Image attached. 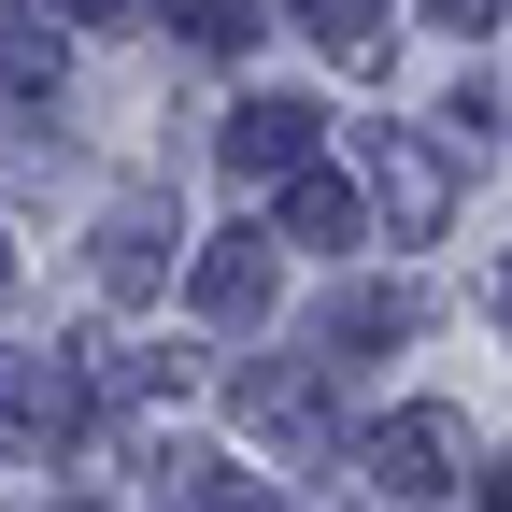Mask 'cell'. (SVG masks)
Returning a JSON list of instances; mask_svg holds the SVG:
<instances>
[{
    "instance_id": "cell-2",
    "label": "cell",
    "mask_w": 512,
    "mask_h": 512,
    "mask_svg": "<svg viewBox=\"0 0 512 512\" xmlns=\"http://www.w3.org/2000/svg\"><path fill=\"white\" fill-rule=\"evenodd\" d=\"M370 200L399 214V228H441V200H456V185H441L427 143H370Z\"/></svg>"
},
{
    "instance_id": "cell-9",
    "label": "cell",
    "mask_w": 512,
    "mask_h": 512,
    "mask_svg": "<svg viewBox=\"0 0 512 512\" xmlns=\"http://www.w3.org/2000/svg\"><path fill=\"white\" fill-rule=\"evenodd\" d=\"M427 15H441V29H498V15H484V0H427Z\"/></svg>"
},
{
    "instance_id": "cell-10",
    "label": "cell",
    "mask_w": 512,
    "mask_h": 512,
    "mask_svg": "<svg viewBox=\"0 0 512 512\" xmlns=\"http://www.w3.org/2000/svg\"><path fill=\"white\" fill-rule=\"evenodd\" d=\"M498 328H512V271H498Z\"/></svg>"
},
{
    "instance_id": "cell-11",
    "label": "cell",
    "mask_w": 512,
    "mask_h": 512,
    "mask_svg": "<svg viewBox=\"0 0 512 512\" xmlns=\"http://www.w3.org/2000/svg\"><path fill=\"white\" fill-rule=\"evenodd\" d=\"M0 285H15V256H0Z\"/></svg>"
},
{
    "instance_id": "cell-8",
    "label": "cell",
    "mask_w": 512,
    "mask_h": 512,
    "mask_svg": "<svg viewBox=\"0 0 512 512\" xmlns=\"http://www.w3.org/2000/svg\"><path fill=\"white\" fill-rule=\"evenodd\" d=\"M285 228H299V242H342V228H356V200H342V185H299Z\"/></svg>"
},
{
    "instance_id": "cell-5",
    "label": "cell",
    "mask_w": 512,
    "mask_h": 512,
    "mask_svg": "<svg viewBox=\"0 0 512 512\" xmlns=\"http://www.w3.org/2000/svg\"><path fill=\"white\" fill-rule=\"evenodd\" d=\"M200 299H214V313H256V299H271V242H256V228H228V242L200 256Z\"/></svg>"
},
{
    "instance_id": "cell-1",
    "label": "cell",
    "mask_w": 512,
    "mask_h": 512,
    "mask_svg": "<svg viewBox=\"0 0 512 512\" xmlns=\"http://www.w3.org/2000/svg\"><path fill=\"white\" fill-rule=\"evenodd\" d=\"M313 128H328L313 100H242V114H228V171H299Z\"/></svg>"
},
{
    "instance_id": "cell-4",
    "label": "cell",
    "mask_w": 512,
    "mask_h": 512,
    "mask_svg": "<svg viewBox=\"0 0 512 512\" xmlns=\"http://www.w3.org/2000/svg\"><path fill=\"white\" fill-rule=\"evenodd\" d=\"M157 271H171V214H143V200H128V214L100 228V285H114V299H143Z\"/></svg>"
},
{
    "instance_id": "cell-3",
    "label": "cell",
    "mask_w": 512,
    "mask_h": 512,
    "mask_svg": "<svg viewBox=\"0 0 512 512\" xmlns=\"http://www.w3.org/2000/svg\"><path fill=\"white\" fill-rule=\"evenodd\" d=\"M370 456H384V484H413V498H427V484H456V413H399Z\"/></svg>"
},
{
    "instance_id": "cell-6",
    "label": "cell",
    "mask_w": 512,
    "mask_h": 512,
    "mask_svg": "<svg viewBox=\"0 0 512 512\" xmlns=\"http://www.w3.org/2000/svg\"><path fill=\"white\" fill-rule=\"evenodd\" d=\"M313 43L328 57H384V0H313Z\"/></svg>"
},
{
    "instance_id": "cell-7",
    "label": "cell",
    "mask_w": 512,
    "mask_h": 512,
    "mask_svg": "<svg viewBox=\"0 0 512 512\" xmlns=\"http://www.w3.org/2000/svg\"><path fill=\"white\" fill-rule=\"evenodd\" d=\"M171 29H185V43H242V29H256V0H171Z\"/></svg>"
}]
</instances>
